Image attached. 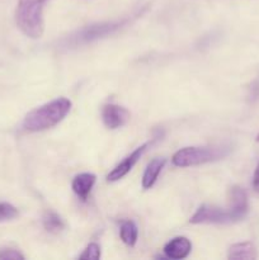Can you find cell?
I'll use <instances>...</instances> for the list:
<instances>
[{"label":"cell","mask_w":259,"mask_h":260,"mask_svg":"<svg viewBox=\"0 0 259 260\" xmlns=\"http://www.w3.org/2000/svg\"><path fill=\"white\" fill-rule=\"evenodd\" d=\"M18 216V210L13 205L7 202L0 203V222L14 220Z\"/></svg>","instance_id":"9a60e30c"},{"label":"cell","mask_w":259,"mask_h":260,"mask_svg":"<svg viewBox=\"0 0 259 260\" xmlns=\"http://www.w3.org/2000/svg\"><path fill=\"white\" fill-rule=\"evenodd\" d=\"M239 217L233 212L230 207L221 208L212 205H202L195 215L190 217L189 222L193 225L201 223H216V225H226V223L238 222Z\"/></svg>","instance_id":"5b68a950"},{"label":"cell","mask_w":259,"mask_h":260,"mask_svg":"<svg viewBox=\"0 0 259 260\" xmlns=\"http://www.w3.org/2000/svg\"><path fill=\"white\" fill-rule=\"evenodd\" d=\"M231 151L229 145H213V146H189L178 150L172 157L173 165L178 168L196 167L218 161L228 156Z\"/></svg>","instance_id":"7a4b0ae2"},{"label":"cell","mask_w":259,"mask_h":260,"mask_svg":"<svg viewBox=\"0 0 259 260\" xmlns=\"http://www.w3.org/2000/svg\"><path fill=\"white\" fill-rule=\"evenodd\" d=\"M131 118V113L118 104H106L102 109V119L107 128L117 129L124 126Z\"/></svg>","instance_id":"52a82bcc"},{"label":"cell","mask_w":259,"mask_h":260,"mask_svg":"<svg viewBox=\"0 0 259 260\" xmlns=\"http://www.w3.org/2000/svg\"><path fill=\"white\" fill-rule=\"evenodd\" d=\"M255 140H256V142H259V134H258V136H256Z\"/></svg>","instance_id":"ffe728a7"},{"label":"cell","mask_w":259,"mask_h":260,"mask_svg":"<svg viewBox=\"0 0 259 260\" xmlns=\"http://www.w3.org/2000/svg\"><path fill=\"white\" fill-rule=\"evenodd\" d=\"M124 22H107V23H96V24L88 25L74 35H71L68 38V45L70 46H78V45H86V43H91L94 41H98L101 38L107 37V36L112 35L116 30L123 25Z\"/></svg>","instance_id":"277c9868"},{"label":"cell","mask_w":259,"mask_h":260,"mask_svg":"<svg viewBox=\"0 0 259 260\" xmlns=\"http://www.w3.org/2000/svg\"><path fill=\"white\" fill-rule=\"evenodd\" d=\"M95 182L96 177L94 174H91V173H81V174L76 175L74 178L73 183H71V188H73L74 193L81 201L85 202V201H88Z\"/></svg>","instance_id":"9c48e42d"},{"label":"cell","mask_w":259,"mask_h":260,"mask_svg":"<svg viewBox=\"0 0 259 260\" xmlns=\"http://www.w3.org/2000/svg\"><path fill=\"white\" fill-rule=\"evenodd\" d=\"M229 207L233 210V212L235 213L239 217V220H243L246 216L249 210V203H248V194H246L245 190L241 187H233L230 189V205Z\"/></svg>","instance_id":"30bf717a"},{"label":"cell","mask_w":259,"mask_h":260,"mask_svg":"<svg viewBox=\"0 0 259 260\" xmlns=\"http://www.w3.org/2000/svg\"><path fill=\"white\" fill-rule=\"evenodd\" d=\"M229 259H255L256 258V251L255 248L251 243L245 241V243H238L234 244L230 246L228 254Z\"/></svg>","instance_id":"7c38bea8"},{"label":"cell","mask_w":259,"mask_h":260,"mask_svg":"<svg viewBox=\"0 0 259 260\" xmlns=\"http://www.w3.org/2000/svg\"><path fill=\"white\" fill-rule=\"evenodd\" d=\"M42 225L45 230L50 234H58L65 229V222L62 218L53 211H48L43 215Z\"/></svg>","instance_id":"5bb4252c"},{"label":"cell","mask_w":259,"mask_h":260,"mask_svg":"<svg viewBox=\"0 0 259 260\" xmlns=\"http://www.w3.org/2000/svg\"><path fill=\"white\" fill-rule=\"evenodd\" d=\"M0 259L23 260L24 255L20 251L15 250V249H4V250H0Z\"/></svg>","instance_id":"e0dca14e"},{"label":"cell","mask_w":259,"mask_h":260,"mask_svg":"<svg viewBox=\"0 0 259 260\" xmlns=\"http://www.w3.org/2000/svg\"><path fill=\"white\" fill-rule=\"evenodd\" d=\"M15 23L27 37L33 40L42 37L45 32L43 4L18 2L15 9Z\"/></svg>","instance_id":"3957f363"},{"label":"cell","mask_w":259,"mask_h":260,"mask_svg":"<svg viewBox=\"0 0 259 260\" xmlns=\"http://www.w3.org/2000/svg\"><path fill=\"white\" fill-rule=\"evenodd\" d=\"M18 2L22 3H37V4H45L47 0H18Z\"/></svg>","instance_id":"d6986e66"},{"label":"cell","mask_w":259,"mask_h":260,"mask_svg":"<svg viewBox=\"0 0 259 260\" xmlns=\"http://www.w3.org/2000/svg\"><path fill=\"white\" fill-rule=\"evenodd\" d=\"M80 259H91V260H98L101 259V246L95 243H90L85 248L80 256Z\"/></svg>","instance_id":"2e32d148"},{"label":"cell","mask_w":259,"mask_h":260,"mask_svg":"<svg viewBox=\"0 0 259 260\" xmlns=\"http://www.w3.org/2000/svg\"><path fill=\"white\" fill-rule=\"evenodd\" d=\"M119 236L127 246L136 245L137 238H139V229H137L136 223L131 220L123 221L119 228Z\"/></svg>","instance_id":"4fadbf2b"},{"label":"cell","mask_w":259,"mask_h":260,"mask_svg":"<svg viewBox=\"0 0 259 260\" xmlns=\"http://www.w3.org/2000/svg\"><path fill=\"white\" fill-rule=\"evenodd\" d=\"M163 251H164L165 256L169 259H185L192 251V243L189 239L184 238V236H177V238L172 239L169 243L165 244Z\"/></svg>","instance_id":"ba28073f"},{"label":"cell","mask_w":259,"mask_h":260,"mask_svg":"<svg viewBox=\"0 0 259 260\" xmlns=\"http://www.w3.org/2000/svg\"><path fill=\"white\" fill-rule=\"evenodd\" d=\"M150 145H151L150 142H146V144L141 145V146H139L137 149H135L128 156L124 157V159L122 160V161L119 162L108 175H107V180H108V182H117V180L126 177V175L131 172L132 168L137 164V161L141 159V156L144 155V152L146 151L147 147H149Z\"/></svg>","instance_id":"8992f818"},{"label":"cell","mask_w":259,"mask_h":260,"mask_svg":"<svg viewBox=\"0 0 259 260\" xmlns=\"http://www.w3.org/2000/svg\"><path fill=\"white\" fill-rule=\"evenodd\" d=\"M165 162H167V160H165L164 157H156V159L151 160V161L147 164L141 180V184L144 189H150V188L154 187L157 178H159L160 173H161L163 168L165 167Z\"/></svg>","instance_id":"8fae6325"},{"label":"cell","mask_w":259,"mask_h":260,"mask_svg":"<svg viewBox=\"0 0 259 260\" xmlns=\"http://www.w3.org/2000/svg\"><path fill=\"white\" fill-rule=\"evenodd\" d=\"M71 107L73 103L70 99L63 96L53 99L30 111L23 119V128L28 132H41L52 128L68 116Z\"/></svg>","instance_id":"6da1fadb"},{"label":"cell","mask_w":259,"mask_h":260,"mask_svg":"<svg viewBox=\"0 0 259 260\" xmlns=\"http://www.w3.org/2000/svg\"><path fill=\"white\" fill-rule=\"evenodd\" d=\"M253 188L255 192L259 193V162L255 168V172L253 175Z\"/></svg>","instance_id":"ac0fdd59"}]
</instances>
